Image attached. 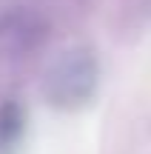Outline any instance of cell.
I'll use <instances>...</instances> for the list:
<instances>
[{
    "label": "cell",
    "mask_w": 151,
    "mask_h": 154,
    "mask_svg": "<svg viewBox=\"0 0 151 154\" xmlns=\"http://www.w3.org/2000/svg\"><path fill=\"white\" fill-rule=\"evenodd\" d=\"M97 83H100L97 57L86 49H74L51 66L46 77V97L57 109H80L94 97Z\"/></svg>",
    "instance_id": "6da1fadb"
},
{
    "label": "cell",
    "mask_w": 151,
    "mask_h": 154,
    "mask_svg": "<svg viewBox=\"0 0 151 154\" xmlns=\"http://www.w3.org/2000/svg\"><path fill=\"white\" fill-rule=\"evenodd\" d=\"M26 134V109L17 100L0 103V154H14Z\"/></svg>",
    "instance_id": "7a4b0ae2"
}]
</instances>
